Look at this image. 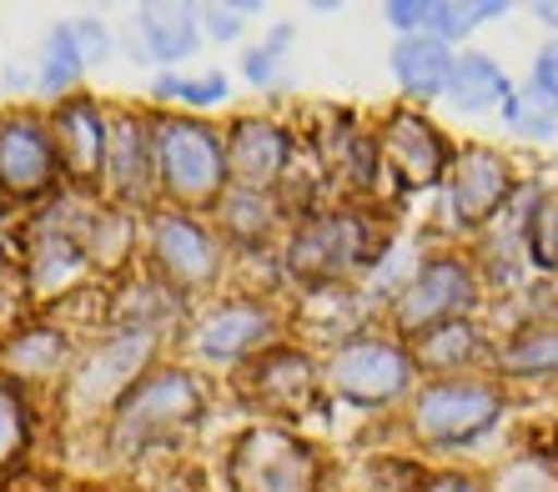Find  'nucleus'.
Instances as JSON below:
<instances>
[{"mask_svg": "<svg viewBox=\"0 0 558 492\" xmlns=\"http://www.w3.org/2000/svg\"><path fill=\"white\" fill-rule=\"evenodd\" d=\"M11 362H15V367H46V362H56V342H51V337L21 342V352H15Z\"/></svg>", "mask_w": 558, "mask_h": 492, "instance_id": "obj_27", "label": "nucleus"}, {"mask_svg": "<svg viewBox=\"0 0 558 492\" xmlns=\"http://www.w3.org/2000/svg\"><path fill=\"white\" fill-rule=\"evenodd\" d=\"M11 442H15V407L0 397V457L11 453Z\"/></svg>", "mask_w": 558, "mask_h": 492, "instance_id": "obj_29", "label": "nucleus"}, {"mask_svg": "<svg viewBox=\"0 0 558 492\" xmlns=\"http://www.w3.org/2000/svg\"><path fill=\"white\" fill-rule=\"evenodd\" d=\"M232 161L247 171L252 182H267L282 167V136L272 126H242L232 142Z\"/></svg>", "mask_w": 558, "mask_h": 492, "instance_id": "obj_17", "label": "nucleus"}, {"mask_svg": "<svg viewBox=\"0 0 558 492\" xmlns=\"http://www.w3.org/2000/svg\"><path fill=\"white\" fill-rule=\"evenodd\" d=\"M182 413H192V388H186L182 377H161V382H151V392H142V402L131 407L126 438L161 428V422H171V417H182Z\"/></svg>", "mask_w": 558, "mask_h": 492, "instance_id": "obj_12", "label": "nucleus"}, {"mask_svg": "<svg viewBox=\"0 0 558 492\" xmlns=\"http://www.w3.org/2000/svg\"><path fill=\"white\" fill-rule=\"evenodd\" d=\"M302 482H307V467L292 453V442L272 438V432L252 438V447L242 453V488L247 492H302Z\"/></svg>", "mask_w": 558, "mask_h": 492, "instance_id": "obj_3", "label": "nucleus"}, {"mask_svg": "<svg viewBox=\"0 0 558 492\" xmlns=\"http://www.w3.org/2000/svg\"><path fill=\"white\" fill-rule=\"evenodd\" d=\"M142 357H146V332H131V337H121L117 347H106L101 357H92V367L81 372L76 402H81V407H96V402H106L131 372H136V367H142Z\"/></svg>", "mask_w": 558, "mask_h": 492, "instance_id": "obj_6", "label": "nucleus"}, {"mask_svg": "<svg viewBox=\"0 0 558 492\" xmlns=\"http://www.w3.org/2000/svg\"><path fill=\"white\" fill-rule=\"evenodd\" d=\"M392 71H398V81H403L408 91L417 96H433L448 86V76H453V61H448V46L433 36H413L403 40L398 51H392Z\"/></svg>", "mask_w": 558, "mask_h": 492, "instance_id": "obj_7", "label": "nucleus"}, {"mask_svg": "<svg viewBox=\"0 0 558 492\" xmlns=\"http://www.w3.org/2000/svg\"><path fill=\"white\" fill-rule=\"evenodd\" d=\"M504 116H508V126L519 131V136H554L558 131V96L544 91V86L533 81L529 91L508 96Z\"/></svg>", "mask_w": 558, "mask_h": 492, "instance_id": "obj_16", "label": "nucleus"}, {"mask_svg": "<svg viewBox=\"0 0 558 492\" xmlns=\"http://www.w3.org/2000/svg\"><path fill=\"white\" fill-rule=\"evenodd\" d=\"M508 367H558V337H538V342H523L504 357Z\"/></svg>", "mask_w": 558, "mask_h": 492, "instance_id": "obj_23", "label": "nucleus"}, {"mask_svg": "<svg viewBox=\"0 0 558 492\" xmlns=\"http://www.w3.org/2000/svg\"><path fill=\"white\" fill-rule=\"evenodd\" d=\"M65 136H76V161L81 167H96V146H101V136H96V126H92L86 111H71V116H65Z\"/></svg>", "mask_w": 558, "mask_h": 492, "instance_id": "obj_22", "label": "nucleus"}, {"mask_svg": "<svg viewBox=\"0 0 558 492\" xmlns=\"http://www.w3.org/2000/svg\"><path fill=\"white\" fill-rule=\"evenodd\" d=\"M538 86L558 96V40H548L544 51H538Z\"/></svg>", "mask_w": 558, "mask_h": 492, "instance_id": "obj_28", "label": "nucleus"}, {"mask_svg": "<svg viewBox=\"0 0 558 492\" xmlns=\"http://www.w3.org/2000/svg\"><path fill=\"white\" fill-rule=\"evenodd\" d=\"M207 21H211V30H217V36H236L242 11H207Z\"/></svg>", "mask_w": 558, "mask_h": 492, "instance_id": "obj_30", "label": "nucleus"}, {"mask_svg": "<svg viewBox=\"0 0 558 492\" xmlns=\"http://www.w3.org/2000/svg\"><path fill=\"white\" fill-rule=\"evenodd\" d=\"M332 377H338V388L348 392V397H388V392L403 388V357L388 347H352L338 357V367H332Z\"/></svg>", "mask_w": 558, "mask_h": 492, "instance_id": "obj_4", "label": "nucleus"}, {"mask_svg": "<svg viewBox=\"0 0 558 492\" xmlns=\"http://www.w3.org/2000/svg\"><path fill=\"white\" fill-rule=\"evenodd\" d=\"M357 242H363L357 221H327L298 242V267L302 272H338L357 257Z\"/></svg>", "mask_w": 558, "mask_h": 492, "instance_id": "obj_11", "label": "nucleus"}, {"mask_svg": "<svg viewBox=\"0 0 558 492\" xmlns=\"http://www.w3.org/2000/svg\"><path fill=\"white\" fill-rule=\"evenodd\" d=\"M504 5H494V0H478V5H388V21H398V26H428L433 40H442V36H463V30H473L478 21H488Z\"/></svg>", "mask_w": 558, "mask_h": 492, "instance_id": "obj_10", "label": "nucleus"}, {"mask_svg": "<svg viewBox=\"0 0 558 492\" xmlns=\"http://www.w3.org/2000/svg\"><path fill=\"white\" fill-rule=\"evenodd\" d=\"M257 332H262L257 311H221V317H211V322L202 327L196 347L207 352V357H232V352H242Z\"/></svg>", "mask_w": 558, "mask_h": 492, "instance_id": "obj_19", "label": "nucleus"}, {"mask_svg": "<svg viewBox=\"0 0 558 492\" xmlns=\"http://www.w3.org/2000/svg\"><path fill=\"white\" fill-rule=\"evenodd\" d=\"M468 347H473V332L468 327H448V332H438L428 342V362H458Z\"/></svg>", "mask_w": 558, "mask_h": 492, "instance_id": "obj_25", "label": "nucleus"}, {"mask_svg": "<svg viewBox=\"0 0 558 492\" xmlns=\"http://www.w3.org/2000/svg\"><path fill=\"white\" fill-rule=\"evenodd\" d=\"M508 176L488 151H473L463 156V167H458V182H453V207L463 221H478L488 217V207H498V196H504Z\"/></svg>", "mask_w": 558, "mask_h": 492, "instance_id": "obj_8", "label": "nucleus"}, {"mask_svg": "<svg viewBox=\"0 0 558 492\" xmlns=\"http://www.w3.org/2000/svg\"><path fill=\"white\" fill-rule=\"evenodd\" d=\"M0 176L11 186H36L46 176V146L36 131H5L0 136Z\"/></svg>", "mask_w": 558, "mask_h": 492, "instance_id": "obj_15", "label": "nucleus"}, {"mask_svg": "<svg viewBox=\"0 0 558 492\" xmlns=\"http://www.w3.org/2000/svg\"><path fill=\"white\" fill-rule=\"evenodd\" d=\"M448 96L463 111H488V106H508V81L488 56H463L453 61V76H448Z\"/></svg>", "mask_w": 558, "mask_h": 492, "instance_id": "obj_9", "label": "nucleus"}, {"mask_svg": "<svg viewBox=\"0 0 558 492\" xmlns=\"http://www.w3.org/2000/svg\"><path fill=\"white\" fill-rule=\"evenodd\" d=\"M433 492H473V488H468V482H438Z\"/></svg>", "mask_w": 558, "mask_h": 492, "instance_id": "obj_31", "label": "nucleus"}, {"mask_svg": "<svg viewBox=\"0 0 558 492\" xmlns=\"http://www.w3.org/2000/svg\"><path fill=\"white\" fill-rule=\"evenodd\" d=\"M468 297H473V282L463 276V267L438 261V267H428L403 292V322L417 327V322H428V317H448V311L468 307Z\"/></svg>", "mask_w": 558, "mask_h": 492, "instance_id": "obj_5", "label": "nucleus"}, {"mask_svg": "<svg viewBox=\"0 0 558 492\" xmlns=\"http://www.w3.org/2000/svg\"><path fill=\"white\" fill-rule=\"evenodd\" d=\"M81 71V56L76 46H71V36H65V26L51 36V71H46V86H61V81H71Z\"/></svg>", "mask_w": 558, "mask_h": 492, "instance_id": "obj_20", "label": "nucleus"}, {"mask_svg": "<svg viewBox=\"0 0 558 492\" xmlns=\"http://www.w3.org/2000/svg\"><path fill=\"white\" fill-rule=\"evenodd\" d=\"M538 15H544V21H558V5H538Z\"/></svg>", "mask_w": 558, "mask_h": 492, "instance_id": "obj_32", "label": "nucleus"}, {"mask_svg": "<svg viewBox=\"0 0 558 492\" xmlns=\"http://www.w3.org/2000/svg\"><path fill=\"white\" fill-rule=\"evenodd\" d=\"M161 161H167V176L182 196H202L217 186L221 176V156L202 126H167L161 131Z\"/></svg>", "mask_w": 558, "mask_h": 492, "instance_id": "obj_1", "label": "nucleus"}, {"mask_svg": "<svg viewBox=\"0 0 558 492\" xmlns=\"http://www.w3.org/2000/svg\"><path fill=\"white\" fill-rule=\"evenodd\" d=\"M498 492H558V482L548 478L544 467L519 463V467H508V472H504V482H498Z\"/></svg>", "mask_w": 558, "mask_h": 492, "instance_id": "obj_21", "label": "nucleus"}, {"mask_svg": "<svg viewBox=\"0 0 558 492\" xmlns=\"http://www.w3.org/2000/svg\"><path fill=\"white\" fill-rule=\"evenodd\" d=\"M156 246H161V257H167L182 276H207L211 251L186 221H161V226H156Z\"/></svg>", "mask_w": 558, "mask_h": 492, "instance_id": "obj_18", "label": "nucleus"}, {"mask_svg": "<svg viewBox=\"0 0 558 492\" xmlns=\"http://www.w3.org/2000/svg\"><path fill=\"white\" fill-rule=\"evenodd\" d=\"M161 91L167 96H182V101H221V91H227V81L221 76H207V81H161Z\"/></svg>", "mask_w": 558, "mask_h": 492, "instance_id": "obj_24", "label": "nucleus"}, {"mask_svg": "<svg viewBox=\"0 0 558 492\" xmlns=\"http://www.w3.org/2000/svg\"><path fill=\"white\" fill-rule=\"evenodd\" d=\"M392 161L403 167L408 182H433L438 176V136H433L423 121L403 116L398 126H392Z\"/></svg>", "mask_w": 558, "mask_h": 492, "instance_id": "obj_13", "label": "nucleus"}, {"mask_svg": "<svg viewBox=\"0 0 558 492\" xmlns=\"http://www.w3.org/2000/svg\"><path fill=\"white\" fill-rule=\"evenodd\" d=\"M142 21H146V26H142L146 30V46H151L161 61H182V56L196 46L192 11H182V5H151Z\"/></svg>", "mask_w": 558, "mask_h": 492, "instance_id": "obj_14", "label": "nucleus"}, {"mask_svg": "<svg viewBox=\"0 0 558 492\" xmlns=\"http://www.w3.org/2000/svg\"><path fill=\"white\" fill-rule=\"evenodd\" d=\"M65 36H71L76 56H86V61H96V56L111 51V40H106V30L96 26V21H76V26H65Z\"/></svg>", "mask_w": 558, "mask_h": 492, "instance_id": "obj_26", "label": "nucleus"}, {"mask_svg": "<svg viewBox=\"0 0 558 492\" xmlns=\"http://www.w3.org/2000/svg\"><path fill=\"white\" fill-rule=\"evenodd\" d=\"M494 422V397L483 388H438L417 402V428L428 438H468Z\"/></svg>", "mask_w": 558, "mask_h": 492, "instance_id": "obj_2", "label": "nucleus"}]
</instances>
